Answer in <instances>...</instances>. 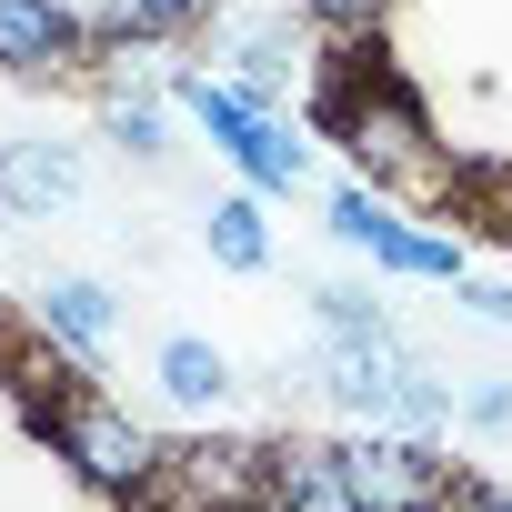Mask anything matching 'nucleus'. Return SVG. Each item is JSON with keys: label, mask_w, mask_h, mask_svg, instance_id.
Masks as SVG:
<instances>
[{"label": "nucleus", "mask_w": 512, "mask_h": 512, "mask_svg": "<svg viewBox=\"0 0 512 512\" xmlns=\"http://www.w3.org/2000/svg\"><path fill=\"white\" fill-rule=\"evenodd\" d=\"M322 141L352 151V171L372 191H422V201H452V171H442V141H432V111L412 101L402 71H382L372 51L342 61L322 81Z\"/></svg>", "instance_id": "obj_1"}, {"label": "nucleus", "mask_w": 512, "mask_h": 512, "mask_svg": "<svg viewBox=\"0 0 512 512\" xmlns=\"http://www.w3.org/2000/svg\"><path fill=\"white\" fill-rule=\"evenodd\" d=\"M31 432H41V442H51V452H61L101 502H141V512H151L171 442H161L131 402H111V392H91V382H61V392L31 402Z\"/></svg>", "instance_id": "obj_2"}, {"label": "nucleus", "mask_w": 512, "mask_h": 512, "mask_svg": "<svg viewBox=\"0 0 512 512\" xmlns=\"http://www.w3.org/2000/svg\"><path fill=\"white\" fill-rule=\"evenodd\" d=\"M171 101L201 121V141H211L251 191H302V181H312V141H292V131H282L262 101H251L231 71H181V91H171Z\"/></svg>", "instance_id": "obj_3"}, {"label": "nucleus", "mask_w": 512, "mask_h": 512, "mask_svg": "<svg viewBox=\"0 0 512 512\" xmlns=\"http://www.w3.org/2000/svg\"><path fill=\"white\" fill-rule=\"evenodd\" d=\"M342 462H352L362 512H462V472L402 422H372L362 442H342Z\"/></svg>", "instance_id": "obj_4"}, {"label": "nucleus", "mask_w": 512, "mask_h": 512, "mask_svg": "<svg viewBox=\"0 0 512 512\" xmlns=\"http://www.w3.org/2000/svg\"><path fill=\"white\" fill-rule=\"evenodd\" d=\"M332 241H352V251H372L382 272H402V282H462V241L452 231H422V221H402L372 181H342L332 191Z\"/></svg>", "instance_id": "obj_5"}, {"label": "nucleus", "mask_w": 512, "mask_h": 512, "mask_svg": "<svg viewBox=\"0 0 512 512\" xmlns=\"http://www.w3.org/2000/svg\"><path fill=\"white\" fill-rule=\"evenodd\" d=\"M262 462H272V442H231V432L171 442L151 512H262Z\"/></svg>", "instance_id": "obj_6"}, {"label": "nucleus", "mask_w": 512, "mask_h": 512, "mask_svg": "<svg viewBox=\"0 0 512 512\" xmlns=\"http://www.w3.org/2000/svg\"><path fill=\"white\" fill-rule=\"evenodd\" d=\"M111 51L101 21H81L71 0H0V71L11 81H61V71H91Z\"/></svg>", "instance_id": "obj_7"}, {"label": "nucleus", "mask_w": 512, "mask_h": 512, "mask_svg": "<svg viewBox=\"0 0 512 512\" xmlns=\"http://www.w3.org/2000/svg\"><path fill=\"white\" fill-rule=\"evenodd\" d=\"M81 141L61 131H21V141H0V211H21V221H51L81 201Z\"/></svg>", "instance_id": "obj_8"}, {"label": "nucleus", "mask_w": 512, "mask_h": 512, "mask_svg": "<svg viewBox=\"0 0 512 512\" xmlns=\"http://www.w3.org/2000/svg\"><path fill=\"white\" fill-rule=\"evenodd\" d=\"M262 512H362V502H352V462H342V442L282 432L272 462H262Z\"/></svg>", "instance_id": "obj_9"}, {"label": "nucleus", "mask_w": 512, "mask_h": 512, "mask_svg": "<svg viewBox=\"0 0 512 512\" xmlns=\"http://www.w3.org/2000/svg\"><path fill=\"white\" fill-rule=\"evenodd\" d=\"M31 322L71 352V362H91L101 342H111V322H121V302L101 292V282H81V272H51L41 282V302H31Z\"/></svg>", "instance_id": "obj_10"}, {"label": "nucleus", "mask_w": 512, "mask_h": 512, "mask_svg": "<svg viewBox=\"0 0 512 512\" xmlns=\"http://www.w3.org/2000/svg\"><path fill=\"white\" fill-rule=\"evenodd\" d=\"M151 382H161L181 412H221V402H231V352L201 342V332H171V342L151 352Z\"/></svg>", "instance_id": "obj_11"}, {"label": "nucleus", "mask_w": 512, "mask_h": 512, "mask_svg": "<svg viewBox=\"0 0 512 512\" xmlns=\"http://www.w3.org/2000/svg\"><path fill=\"white\" fill-rule=\"evenodd\" d=\"M201 241L221 272H272V221H262V191H221L201 211Z\"/></svg>", "instance_id": "obj_12"}, {"label": "nucleus", "mask_w": 512, "mask_h": 512, "mask_svg": "<svg viewBox=\"0 0 512 512\" xmlns=\"http://www.w3.org/2000/svg\"><path fill=\"white\" fill-rule=\"evenodd\" d=\"M211 21V0H111V51H131V41H181V31H201Z\"/></svg>", "instance_id": "obj_13"}, {"label": "nucleus", "mask_w": 512, "mask_h": 512, "mask_svg": "<svg viewBox=\"0 0 512 512\" xmlns=\"http://www.w3.org/2000/svg\"><path fill=\"white\" fill-rule=\"evenodd\" d=\"M101 131H111L131 161H161V151H171V111H161L151 91H101Z\"/></svg>", "instance_id": "obj_14"}, {"label": "nucleus", "mask_w": 512, "mask_h": 512, "mask_svg": "<svg viewBox=\"0 0 512 512\" xmlns=\"http://www.w3.org/2000/svg\"><path fill=\"white\" fill-rule=\"evenodd\" d=\"M292 11H302L312 31H332V41H382L392 0H292Z\"/></svg>", "instance_id": "obj_15"}, {"label": "nucleus", "mask_w": 512, "mask_h": 512, "mask_svg": "<svg viewBox=\"0 0 512 512\" xmlns=\"http://www.w3.org/2000/svg\"><path fill=\"white\" fill-rule=\"evenodd\" d=\"M312 302H322V332H392V312L372 292H352V282H322Z\"/></svg>", "instance_id": "obj_16"}, {"label": "nucleus", "mask_w": 512, "mask_h": 512, "mask_svg": "<svg viewBox=\"0 0 512 512\" xmlns=\"http://www.w3.org/2000/svg\"><path fill=\"white\" fill-rule=\"evenodd\" d=\"M462 422L472 432H512V382H472L462 392Z\"/></svg>", "instance_id": "obj_17"}, {"label": "nucleus", "mask_w": 512, "mask_h": 512, "mask_svg": "<svg viewBox=\"0 0 512 512\" xmlns=\"http://www.w3.org/2000/svg\"><path fill=\"white\" fill-rule=\"evenodd\" d=\"M472 312H482V322H512V282H482V292H472Z\"/></svg>", "instance_id": "obj_18"}, {"label": "nucleus", "mask_w": 512, "mask_h": 512, "mask_svg": "<svg viewBox=\"0 0 512 512\" xmlns=\"http://www.w3.org/2000/svg\"><path fill=\"white\" fill-rule=\"evenodd\" d=\"M462 512H512V492H502V482H482V492H462Z\"/></svg>", "instance_id": "obj_19"}, {"label": "nucleus", "mask_w": 512, "mask_h": 512, "mask_svg": "<svg viewBox=\"0 0 512 512\" xmlns=\"http://www.w3.org/2000/svg\"><path fill=\"white\" fill-rule=\"evenodd\" d=\"M11 352H21V322H11V302H0V372H11Z\"/></svg>", "instance_id": "obj_20"}]
</instances>
